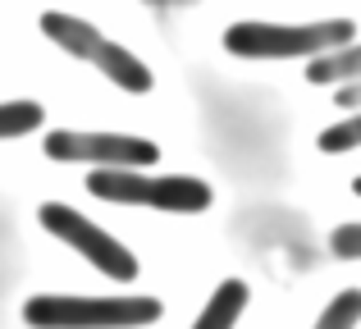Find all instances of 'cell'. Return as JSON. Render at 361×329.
Here are the masks:
<instances>
[{"label":"cell","mask_w":361,"mask_h":329,"mask_svg":"<svg viewBox=\"0 0 361 329\" xmlns=\"http://www.w3.org/2000/svg\"><path fill=\"white\" fill-rule=\"evenodd\" d=\"M165 306L156 297H27L23 325L27 329H142L156 325Z\"/></svg>","instance_id":"obj_1"},{"label":"cell","mask_w":361,"mask_h":329,"mask_svg":"<svg viewBox=\"0 0 361 329\" xmlns=\"http://www.w3.org/2000/svg\"><path fill=\"white\" fill-rule=\"evenodd\" d=\"M87 192L101 197V201L151 206V211H169V215H202V211H211V201H215L211 183H202V178L142 174V169H92Z\"/></svg>","instance_id":"obj_2"},{"label":"cell","mask_w":361,"mask_h":329,"mask_svg":"<svg viewBox=\"0 0 361 329\" xmlns=\"http://www.w3.org/2000/svg\"><path fill=\"white\" fill-rule=\"evenodd\" d=\"M353 42L348 18H320V23H233L224 32V46L243 60H302V55H325L334 46Z\"/></svg>","instance_id":"obj_3"},{"label":"cell","mask_w":361,"mask_h":329,"mask_svg":"<svg viewBox=\"0 0 361 329\" xmlns=\"http://www.w3.org/2000/svg\"><path fill=\"white\" fill-rule=\"evenodd\" d=\"M37 215H42V229L51 233V238H60L64 247H73L82 261H92L101 275L119 279V284L137 279V256H133V252L123 247L119 238H110L101 224H92L87 215H78L73 206H64V201H46Z\"/></svg>","instance_id":"obj_4"},{"label":"cell","mask_w":361,"mask_h":329,"mask_svg":"<svg viewBox=\"0 0 361 329\" xmlns=\"http://www.w3.org/2000/svg\"><path fill=\"white\" fill-rule=\"evenodd\" d=\"M46 156L60 165H97V169H137L156 165L160 147L128 133H97V128H55L46 133Z\"/></svg>","instance_id":"obj_5"},{"label":"cell","mask_w":361,"mask_h":329,"mask_svg":"<svg viewBox=\"0 0 361 329\" xmlns=\"http://www.w3.org/2000/svg\"><path fill=\"white\" fill-rule=\"evenodd\" d=\"M92 64H97L101 73H106L110 82H115L119 92H133V97H142V92H151V69L137 60L133 51H123V46H115V42H101L97 46V55H92Z\"/></svg>","instance_id":"obj_6"},{"label":"cell","mask_w":361,"mask_h":329,"mask_svg":"<svg viewBox=\"0 0 361 329\" xmlns=\"http://www.w3.org/2000/svg\"><path fill=\"white\" fill-rule=\"evenodd\" d=\"M42 32L51 37L60 51L78 55V60H92V55H97V46L106 42V37H101L87 18H73V14H42Z\"/></svg>","instance_id":"obj_7"},{"label":"cell","mask_w":361,"mask_h":329,"mask_svg":"<svg viewBox=\"0 0 361 329\" xmlns=\"http://www.w3.org/2000/svg\"><path fill=\"white\" fill-rule=\"evenodd\" d=\"M247 297H252V293H247L243 279H224V284L211 293V302H206V311L197 316L192 329H233L238 316L247 311Z\"/></svg>","instance_id":"obj_8"},{"label":"cell","mask_w":361,"mask_h":329,"mask_svg":"<svg viewBox=\"0 0 361 329\" xmlns=\"http://www.w3.org/2000/svg\"><path fill=\"white\" fill-rule=\"evenodd\" d=\"M307 78L311 82H361V42H343L325 55H311Z\"/></svg>","instance_id":"obj_9"},{"label":"cell","mask_w":361,"mask_h":329,"mask_svg":"<svg viewBox=\"0 0 361 329\" xmlns=\"http://www.w3.org/2000/svg\"><path fill=\"white\" fill-rule=\"evenodd\" d=\"M46 128V110L37 101H0V142H14Z\"/></svg>","instance_id":"obj_10"},{"label":"cell","mask_w":361,"mask_h":329,"mask_svg":"<svg viewBox=\"0 0 361 329\" xmlns=\"http://www.w3.org/2000/svg\"><path fill=\"white\" fill-rule=\"evenodd\" d=\"M357 321H361V288H348L320 311V321L311 329H357Z\"/></svg>","instance_id":"obj_11"},{"label":"cell","mask_w":361,"mask_h":329,"mask_svg":"<svg viewBox=\"0 0 361 329\" xmlns=\"http://www.w3.org/2000/svg\"><path fill=\"white\" fill-rule=\"evenodd\" d=\"M353 147H361V115L353 119H343V124H334V128H325L320 133V151H353Z\"/></svg>","instance_id":"obj_12"},{"label":"cell","mask_w":361,"mask_h":329,"mask_svg":"<svg viewBox=\"0 0 361 329\" xmlns=\"http://www.w3.org/2000/svg\"><path fill=\"white\" fill-rule=\"evenodd\" d=\"M329 247H334V256H343V261H361V224H338L334 238H329Z\"/></svg>","instance_id":"obj_13"},{"label":"cell","mask_w":361,"mask_h":329,"mask_svg":"<svg viewBox=\"0 0 361 329\" xmlns=\"http://www.w3.org/2000/svg\"><path fill=\"white\" fill-rule=\"evenodd\" d=\"M334 101H338V106H343V110H353V106H361V82H348L343 92H334Z\"/></svg>","instance_id":"obj_14"},{"label":"cell","mask_w":361,"mask_h":329,"mask_svg":"<svg viewBox=\"0 0 361 329\" xmlns=\"http://www.w3.org/2000/svg\"><path fill=\"white\" fill-rule=\"evenodd\" d=\"M357 192H361V183H357Z\"/></svg>","instance_id":"obj_15"}]
</instances>
